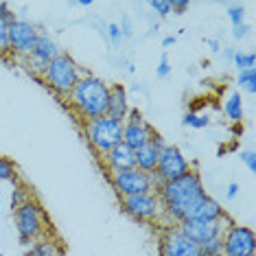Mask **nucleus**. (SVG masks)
I'll use <instances>...</instances> for the list:
<instances>
[{
  "mask_svg": "<svg viewBox=\"0 0 256 256\" xmlns=\"http://www.w3.org/2000/svg\"><path fill=\"white\" fill-rule=\"evenodd\" d=\"M206 44L210 46V50H212V53H219V50H221V44H219V40H217V38L206 40Z\"/></svg>",
  "mask_w": 256,
  "mask_h": 256,
  "instance_id": "obj_39",
  "label": "nucleus"
},
{
  "mask_svg": "<svg viewBox=\"0 0 256 256\" xmlns=\"http://www.w3.org/2000/svg\"><path fill=\"white\" fill-rule=\"evenodd\" d=\"M224 114L228 116V120H232L234 125H238L246 116V108H243V96L241 92H230L228 98L224 101Z\"/></svg>",
  "mask_w": 256,
  "mask_h": 256,
  "instance_id": "obj_20",
  "label": "nucleus"
},
{
  "mask_svg": "<svg viewBox=\"0 0 256 256\" xmlns=\"http://www.w3.org/2000/svg\"><path fill=\"white\" fill-rule=\"evenodd\" d=\"M14 221H16V230H18V238L22 246H28L36 238L53 232L48 214H46L44 206L36 197L31 202H26L24 206H20L18 210H14Z\"/></svg>",
  "mask_w": 256,
  "mask_h": 256,
  "instance_id": "obj_4",
  "label": "nucleus"
},
{
  "mask_svg": "<svg viewBox=\"0 0 256 256\" xmlns=\"http://www.w3.org/2000/svg\"><path fill=\"white\" fill-rule=\"evenodd\" d=\"M101 164L108 171V176L127 171V168H136V151L120 142L114 149H110L106 156H101Z\"/></svg>",
  "mask_w": 256,
  "mask_h": 256,
  "instance_id": "obj_15",
  "label": "nucleus"
},
{
  "mask_svg": "<svg viewBox=\"0 0 256 256\" xmlns=\"http://www.w3.org/2000/svg\"><path fill=\"white\" fill-rule=\"evenodd\" d=\"M248 33H250V24H238V26H232V38L234 40H243V38H248Z\"/></svg>",
  "mask_w": 256,
  "mask_h": 256,
  "instance_id": "obj_37",
  "label": "nucleus"
},
{
  "mask_svg": "<svg viewBox=\"0 0 256 256\" xmlns=\"http://www.w3.org/2000/svg\"><path fill=\"white\" fill-rule=\"evenodd\" d=\"M234 221H232V217L228 212L224 214L221 219L217 221H195V219H184V221H180V224L176 226V228L182 232V234L188 238V241H193V243H204V241H208V238H214V236H221L224 234V230L228 228V226H232Z\"/></svg>",
  "mask_w": 256,
  "mask_h": 256,
  "instance_id": "obj_12",
  "label": "nucleus"
},
{
  "mask_svg": "<svg viewBox=\"0 0 256 256\" xmlns=\"http://www.w3.org/2000/svg\"><path fill=\"white\" fill-rule=\"evenodd\" d=\"M33 190L28 188L26 184H22V182H16L14 184V193H11V210H18L20 206H24L26 202H31L33 200Z\"/></svg>",
  "mask_w": 256,
  "mask_h": 256,
  "instance_id": "obj_21",
  "label": "nucleus"
},
{
  "mask_svg": "<svg viewBox=\"0 0 256 256\" xmlns=\"http://www.w3.org/2000/svg\"><path fill=\"white\" fill-rule=\"evenodd\" d=\"M234 50H236V48H226V50H224V53H226V60H228V62H232V55H234Z\"/></svg>",
  "mask_w": 256,
  "mask_h": 256,
  "instance_id": "obj_42",
  "label": "nucleus"
},
{
  "mask_svg": "<svg viewBox=\"0 0 256 256\" xmlns=\"http://www.w3.org/2000/svg\"><path fill=\"white\" fill-rule=\"evenodd\" d=\"M238 158H241V162H243V164H246V166H248L252 173L256 171V154H254L252 149L241 151V154H238Z\"/></svg>",
  "mask_w": 256,
  "mask_h": 256,
  "instance_id": "obj_32",
  "label": "nucleus"
},
{
  "mask_svg": "<svg viewBox=\"0 0 256 256\" xmlns=\"http://www.w3.org/2000/svg\"><path fill=\"white\" fill-rule=\"evenodd\" d=\"M158 158H160V151L151 142H147L144 147L136 149V168L147 173V176H154L156 168H158Z\"/></svg>",
  "mask_w": 256,
  "mask_h": 256,
  "instance_id": "obj_19",
  "label": "nucleus"
},
{
  "mask_svg": "<svg viewBox=\"0 0 256 256\" xmlns=\"http://www.w3.org/2000/svg\"><path fill=\"white\" fill-rule=\"evenodd\" d=\"M108 98H110V84H106L96 74L86 72L77 81L72 92L68 94L66 106L86 123V120L108 114Z\"/></svg>",
  "mask_w": 256,
  "mask_h": 256,
  "instance_id": "obj_2",
  "label": "nucleus"
},
{
  "mask_svg": "<svg viewBox=\"0 0 256 256\" xmlns=\"http://www.w3.org/2000/svg\"><path fill=\"white\" fill-rule=\"evenodd\" d=\"M190 168H193V164H190V160L182 154V149L176 147V144H166V149L160 151L158 168H156V173L151 176V180H154V188L158 190L164 182L182 178L184 173L190 171Z\"/></svg>",
  "mask_w": 256,
  "mask_h": 256,
  "instance_id": "obj_6",
  "label": "nucleus"
},
{
  "mask_svg": "<svg viewBox=\"0 0 256 256\" xmlns=\"http://www.w3.org/2000/svg\"><path fill=\"white\" fill-rule=\"evenodd\" d=\"M0 57H2V60L11 57V53H9V24L2 18H0Z\"/></svg>",
  "mask_w": 256,
  "mask_h": 256,
  "instance_id": "obj_27",
  "label": "nucleus"
},
{
  "mask_svg": "<svg viewBox=\"0 0 256 256\" xmlns=\"http://www.w3.org/2000/svg\"><path fill=\"white\" fill-rule=\"evenodd\" d=\"M224 256H254L256 254V234L252 228L241 224H232L221 234Z\"/></svg>",
  "mask_w": 256,
  "mask_h": 256,
  "instance_id": "obj_9",
  "label": "nucleus"
},
{
  "mask_svg": "<svg viewBox=\"0 0 256 256\" xmlns=\"http://www.w3.org/2000/svg\"><path fill=\"white\" fill-rule=\"evenodd\" d=\"M40 36V28L31 20L16 18L9 24V53L18 60H24L33 53Z\"/></svg>",
  "mask_w": 256,
  "mask_h": 256,
  "instance_id": "obj_8",
  "label": "nucleus"
},
{
  "mask_svg": "<svg viewBox=\"0 0 256 256\" xmlns=\"http://www.w3.org/2000/svg\"><path fill=\"white\" fill-rule=\"evenodd\" d=\"M238 190H241V188H238V184L230 182L228 186H226V200H234V197L238 195Z\"/></svg>",
  "mask_w": 256,
  "mask_h": 256,
  "instance_id": "obj_38",
  "label": "nucleus"
},
{
  "mask_svg": "<svg viewBox=\"0 0 256 256\" xmlns=\"http://www.w3.org/2000/svg\"><path fill=\"white\" fill-rule=\"evenodd\" d=\"M151 144H154V147L156 149H158V151H162V149H166V138L164 136H162V134L160 132H154V136H151V140H149Z\"/></svg>",
  "mask_w": 256,
  "mask_h": 256,
  "instance_id": "obj_36",
  "label": "nucleus"
},
{
  "mask_svg": "<svg viewBox=\"0 0 256 256\" xmlns=\"http://www.w3.org/2000/svg\"><path fill=\"white\" fill-rule=\"evenodd\" d=\"M182 123L186 127H193V130H206L210 125V116L208 114H200V112H186Z\"/></svg>",
  "mask_w": 256,
  "mask_h": 256,
  "instance_id": "obj_24",
  "label": "nucleus"
},
{
  "mask_svg": "<svg viewBox=\"0 0 256 256\" xmlns=\"http://www.w3.org/2000/svg\"><path fill=\"white\" fill-rule=\"evenodd\" d=\"M149 9L156 11L160 18H166V16L171 14V4H168V0H149Z\"/></svg>",
  "mask_w": 256,
  "mask_h": 256,
  "instance_id": "obj_29",
  "label": "nucleus"
},
{
  "mask_svg": "<svg viewBox=\"0 0 256 256\" xmlns=\"http://www.w3.org/2000/svg\"><path fill=\"white\" fill-rule=\"evenodd\" d=\"M77 7H92V0H77Z\"/></svg>",
  "mask_w": 256,
  "mask_h": 256,
  "instance_id": "obj_41",
  "label": "nucleus"
},
{
  "mask_svg": "<svg viewBox=\"0 0 256 256\" xmlns=\"http://www.w3.org/2000/svg\"><path fill=\"white\" fill-rule=\"evenodd\" d=\"M232 64H234L238 70H246V68H254L256 55H254V53H248V50H234V55H232Z\"/></svg>",
  "mask_w": 256,
  "mask_h": 256,
  "instance_id": "obj_26",
  "label": "nucleus"
},
{
  "mask_svg": "<svg viewBox=\"0 0 256 256\" xmlns=\"http://www.w3.org/2000/svg\"><path fill=\"white\" fill-rule=\"evenodd\" d=\"M118 28H120V33H123V40L134 36V28H132V20H130V16H123V18H120Z\"/></svg>",
  "mask_w": 256,
  "mask_h": 256,
  "instance_id": "obj_35",
  "label": "nucleus"
},
{
  "mask_svg": "<svg viewBox=\"0 0 256 256\" xmlns=\"http://www.w3.org/2000/svg\"><path fill=\"white\" fill-rule=\"evenodd\" d=\"M200 256H224L221 236H214V238H208V241L200 243Z\"/></svg>",
  "mask_w": 256,
  "mask_h": 256,
  "instance_id": "obj_25",
  "label": "nucleus"
},
{
  "mask_svg": "<svg viewBox=\"0 0 256 256\" xmlns=\"http://www.w3.org/2000/svg\"><path fill=\"white\" fill-rule=\"evenodd\" d=\"M156 74H158L160 79H166L168 74H171V62H168L166 53L160 57V64H158V68H156Z\"/></svg>",
  "mask_w": 256,
  "mask_h": 256,
  "instance_id": "obj_31",
  "label": "nucleus"
},
{
  "mask_svg": "<svg viewBox=\"0 0 256 256\" xmlns=\"http://www.w3.org/2000/svg\"><path fill=\"white\" fill-rule=\"evenodd\" d=\"M0 18L7 22V24H11V22L16 20V14L11 11V4L4 2V0H0Z\"/></svg>",
  "mask_w": 256,
  "mask_h": 256,
  "instance_id": "obj_33",
  "label": "nucleus"
},
{
  "mask_svg": "<svg viewBox=\"0 0 256 256\" xmlns=\"http://www.w3.org/2000/svg\"><path fill=\"white\" fill-rule=\"evenodd\" d=\"M84 74H86L84 68L74 62V57L70 53H64L62 50V53L48 64L42 81L57 98H64V101H66L68 94L72 92V88L77 86V81L84 77Z\"/></svg>",
  "mask_w": 256,
  "mask_h": 256,
  "instance_id": "obj_3",
  "label": "nucleus"
},
{
  "mask_svg": "<svg viewBox=\"0 0 256 256\" xmlns=\"http://www.w3.org/2000/svg\"><path fill=\"white\" fill-rule=\"evenodd\" d=\"M2 182H20L18 180V166L16 162L7 158V156H0V184Z\"/></svg>",
  "mask_w": 256,
  "mask_h": 256,
  "instance_id": "obj_22",
  "label": "nucleus"
},
{
  "mask_svg": "<svg viewBox=\"0 0 256 256\" xmlns=\"http://www.w3.org/2000/svg\"><path fill=\"white\" fill-rule=\"evenodd\" d=\"M176 42H178V38H176V36H166L164 40H162V48H171V46L176 44Z\"/></svg>",
  "mask_w": 256,
  "mask_h": 256,
  "instance_id": "obj_40",
  "label": "nucleus"
},
{
  "mask_svg": "<svg viewBox=\"0 0 256 256\" xmlns=\"http://www.w3.org/2000/svg\"><path fill=\"white\" fill-rule=\"evenodd\" d=\"M236 84L241 86L243 92L248 94H254L256 92V70L254 68H246V70H238L236 74Z\"/></svg>",
  "mask_w": 256,
  "mask_h": 256,
  "instance_id": "obj_23",
  "label": "nucleus"
},
{
  "mask_svg": "<svg viewBox=\"0 0 256 256\" xmlns=\"http://www.w3.org/2000/svg\"><path fill=\"white\" fill-rule=\"evenodd\" d=\"M228 18L232 22V26H238L246 22V7H241V4H230L228 7Z\"/></svg>",
  "mask_w": 256,
  "mask_h": 256,
  "instance_id": "obj_28",
  "label": "nucleus"
},
{
  "mask_svg": "<svg viewBox=\"0 0 256 256\" xmlns=\"http://www.w3.org/2000/svg\"><path fill=\"white\" fill-rule=\"evenodd\" d=\"M156 193L160 197L164 217L171 219L176 226L180 221L188 219L195 208L202 204L204 197L208 195L206 188H204V180L200 176V171H195V168H190L182 178L168 180Z\"/></svg>",
  "mask_w": 256,
  "mask_h": 256,
  "instance_id": "obj_1",
  "label": "nucleus"
},
{
  "mask_svg": "<svg viewBox=\"0 0 256 256\" xmlns=\"http://www.w3.org/2000/svg\"><path fill=\"white\" fill-rule=\"evenodd\" d=\"M154 127L147 118L142 116V112L138 108H130V112H127L125 120H123V144L127 147H132L134 151L144 147L151 136H154Z\"/></svg>",
  "mask_w": 256,
  "mask_h": 256,
  "instance_id": "obj_13",
  "label": "nucleus"
},
{
  "mask_svg": "<svg viewBox=\"0 0 256 256\" xmlns=\"http://www.w3.org/2000/svg\"><path fill=\"white\" fill-rule=\"evenodd\" d=\"M26 256H64V246L53 232L46 236L36 238L33 243L26 246Z\"/></svg>",
  "mask_w": 256,
  "mask_h": 256,
  "instance_id": "obj_17",
  "label": "nucleus"
},
{
  "mask_svg": "<svg viewBox=\"0 0 256 256\" xmlns=\"http://www.w3.org/2000/svg\"><path fill=\"white\" fill-rule=\"evenodd\" d=\"M168 4H171V14H178V16H182L190 7L188 0H168Z\"/></svg>",
  "mask_w": 256,
  "mask_h": 256,
  "instance_id": "obj_34",
  "label": "nucleus"
},
{
  "mask_svg": "<svg viewBox=\"0 0 256 256\" xmlns=\"http://www.w3.org/2000/svg\"><path fill=\"white\" fill-rule=\"evenodd\" d=\"M108 38H110V42H112V46H116V48L123 44V33H120V28H118V22H110L108 24Z\"/></svg>",
  "mask_w": 256,
  "mask_h": 256,
  "instance_id": "obj_30",
  "label": "nucleus"
},
{
  "mask_svg": "<svg viewBox=\"0 0 256 256\" xmlns=\"http://www.w3.org/2000/svg\"><path fill=\"white\" fill-rule=\"evenodd\" d=\"M224 214H226V208L221 206V204L214 200V197L206 195L188 219H195V221H217V219L224 217Z\"/></svg>",
  "mask_w": 256,
  "mask_h": 256,
  "instance_id": "obj_18",
  "label": "nucleus"
},
{
  "mask_svg": "<svg viewBox=\"0 0 256 256\" xmlns=\"http://www.w3.org/2000/svg\"><path fill=\"white\" fill-rule=\"evenodd\" d=\"M127 112H130V96H127V88L123 84H112L110 86V98H108V116L118 120H125Z\"/></svg>",
  "mask_w": 256,
  "mask_h": 256,
  "instance_id": "obj_16",
  "label": "nucleus"
},
{
  "mask_svg": "<svg viewBox=\"0 0 256 256\" xmlns=\"http://www.w3.org/2000/svg\"><path fill=\"white\" fill-rule=\"evenodd\" d=\"M0 256H4V254H0Z\"/></svg>",
  "mask_w": 256,
  "mask_h": 256,
  "instance_id": "obj_43",
  "label": "nucleus"
},
{
  "mask_svg": "<svg viewBox=\"0 0 256 256\" xmlns=\"http://www.w3.org/2000/svg\"><path fill=\"white\" fill-rule=\"evenodd\" d=\"M110 184L116 190L118 197H134V195H142V193H151L154 188V180L147 173L138 171V168H127V171H118L112 173Z\"/></svg>",
  "mask_w": 256,
  "mask_h": 256,
  "instance_id": "obj_10",
  "label": "nucleus"
},
{
  "mask_svg": "<svg viewBox=\"0 0 256 256\" xmlns=\"http://www.w3.org/2000/svg\"><path fill=\"white\" fill-rule=\"evenodd\" d=\"M120 208L125 214H130L136 221H142V224H156L160 217H164L160 197L156 190L134 197H120Z\"/></svg>",
  "mask_w": 256,
  "mask_h": 256,
  "instance_id": "obj_7",
  "label": "nucleus"
},
{
  "mask_svg": "<svg viewBox=\"0 0 256 256\" xmlns=\"http://www.w3.org/2000/svg\"><path fill=\"white\" fill-rule=\"evenodd\" d=\"M158 256H200V246L188 241L176 226H164L158 238Z\"/></svg>",
  "mask_w": 256,
  "mask_h": 256,
  "instance_id": "obj_14",
  "label": "nucleus"
},
{
  "mask_svg": "<svg viewBox=\"0 0 256 256\" xmlns=\"http://www.w3.org/2000/svg\"><path fill=\"white\" fill-rule=\"evenodd\" d=\"M84 134L88 138V144L92 151L101 158L110 149L123 142V120L112 118V116H98V118L86 120L84 123Z\"/></svg>",
  "mask_w": 256,
  "mask_h": 256,
  "instance_id": "obj_5",
  "label": "nucleus"
},
{
  "mask_svg": "<svg viewBox=\"0 0 256 256\" xmlns=\"http://www.w3.org/2000/svg\"><path fill=\"white\" fill-rule=\"evenodd\" d=\"M60 53H62V50H60V46H57L55 40L50 38L48 33L40 31L33 53L28 55V57H24L22 62H24L26 70L31 72V77H33V79H42V77H44V72H46V68H48V64L53 62Z\"/></svg>",
  "mask_w": 256,
  "mask_h": 256,
  "instance_id": "obj_11",
  "label": "nucleus"
}]
</instances>
